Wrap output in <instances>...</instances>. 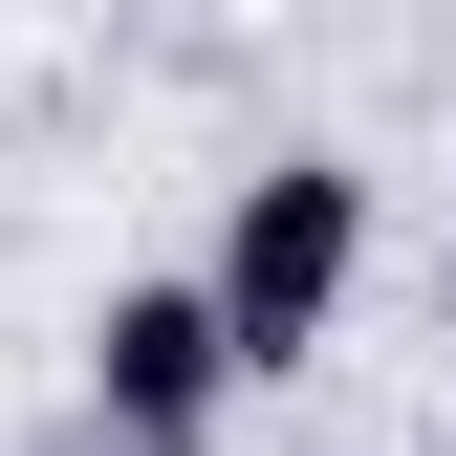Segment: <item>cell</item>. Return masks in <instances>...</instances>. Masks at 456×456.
<instances>
[{
    "mask_svg": "<svg viewBox=\"0 0 456 456\" xmlns=\"http://www.w3.org/2000/svg\"><path fill=\"white\" fill-rule=\"evenodd\" d=\"M348 261H370V175L282 152V175L240 196V240H217V326H240V370H305L326 326H348Z\"/></svg>",
    "mask_w": 456,
    "mask_h": 456,
    "instance_id": "cell-1",
    "label": "cell"
},
{
    "mask_svg": "<svg viewBox=\"0 0 456 456\" xmlns=\"http://www.w3.org/2000/svg\"><path fill=\"white\" fill-rule=\"evenodd\" d=\"M87 391H109V435H131V456H196V435H217V391H240L217 282H131V305L87 326Z\"/></svg>",
    "mask_w": 456,
    "mask_h": 456,
    "instance_id": "cell-2",
    "label": "cell"
}]
</instances>
